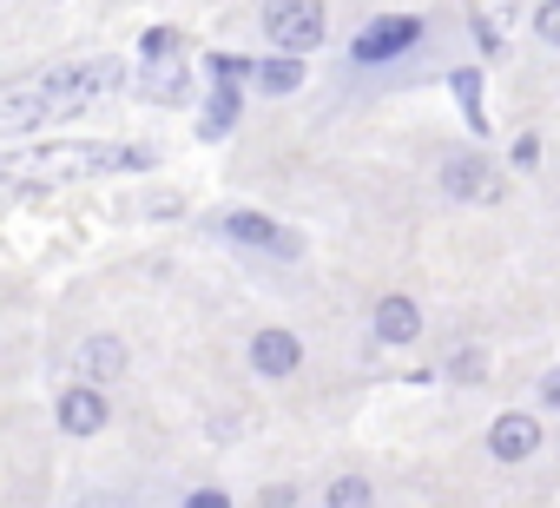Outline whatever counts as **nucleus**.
I'll list each match as a JSON object with an SVG mask.
<instances>
[{"label":"nucleus","mask_w":560,"mask_h":508,"mask_svg":"<svg viewBox=\"0 0 560 508\" xmlns=\"http://www.w3.org/2000/svg\"><path fill=\"white\" fill-rule=\"evenodd\" d=\"M119 86V67L113 60H80V67H54L40 73L27 93H8V126H40V119H67V113H86L93 100H106Z\"/></svg>","instance_id":"obj_1"},{"label":"nucleus","mask_w":560,"mask_h":508,"mask_svg":"<svg viewBox=\"0 0 560 508\" xmlns=\"http://www.w3.org/2000/svg\"><path fill=\"white\" fill-rule=\"evenodd\" d=\"M257 21H264V34H270L277 54H311V47H324V34H330L324 0H264Z\"/></svg>","instance_id":"obj_2"},{"label":"nucleus","mask_w":560,"mask_h":508,"mask_svg":"<svg viewBox=\"0 0 560 508\" xmlns=\"http://www.w3.org/2000/svg\"><path fill=\"white\" fill-rule=\"evenodd\" d=\"M422 34H429V27H422L416 14H383V21H370V27L350 41V60H357V67H383V60L409 54Z\"/></svg>","instance_id":"obj_3"},{"label":"nucleus","mask_w":560,"mask_h":508,"mask_svg":"<svg viewBox=\"0 0 560 508\" xmlns=\"http://www.w3.org/2000/svg\"><path fill=\"white\" fill-rule=\"evenodd\" d=\"M224 238L250 244V251H277V258H298V238L284 224H270L264 211H224Z\"/></svg>","instance_id":"obj_4"},{"label":"nucleus","mask_w":560,"mask_h":508,"mask_svg":"<svg viewBox=\"0 0 560 508\" xmlns=\"http://www.w3.org/2000/svg\"><path fill=\"white\" fill-rule=\"evenodd\" d=\"M442 192L462 198V205H488V198H501V178H494L488 159H448L442 165Z\"/></svg>","instance_id":"obj_5"},{"label":"nucleus","mask_w":560,"mask_h":508,"mask_svg":"<svg viewBox=\"0 0 560 508\" xmlns=\"http://www.w3.org/2000/svg\"><path fill=\"white\" fill-rule=\"evenodd\" d=\"M534 449H540V423L534 416H521V409L494 416V429H488V455L494 462H527Z\"/></svg>","instance_id":"obj_6"},{"label":"nucleus","mask_w":560,"mask_h":508,"mask_svg":"<svg viewBox=\"0 0 560 508\" xmlns=\"http://www.w3.org/2000/svg\"><path fill=\"white\" fill-rule=\"evenodd\" d=\"M298 363H304V344L291 331H257L250 337V370L257 377H298Z\"/></svg>","instance_id":"obj_7"},{"label":"nucleus","mask_w":560,"mask_h":508,"mask_svg":"<svg viewBox=\"0 0 560 508\" xmlns=\"http://www.w3.org/2000/svg\"><path fill=\"white\" fill-rule=\"evenodd\" d=\"M54 416H60L67 436H100V429H106V396H100V383H73Z\"/></svg>","instance_id":"obj_8"},{"label":"nucleus","mask_w":560,"mask_h":508,"mask_svg":"<svg viewBox=\"0 0 560 508\" xmlns=\"http://www.w3.org/2000/svg\"><path fill=\"white\" fill-rule=\"evenodd\" d=\"M370 324H376L383 344H416V337H422V311H416V298H383Z\"/></svg>","instance_id":"obj_9"},{"label":"nucleus","mask_w":560,"mask_h":508,"mask_svg":"<svg viewBox=\"0 0 560 508\" xmlns=\"http://www.w3.org/2000/svg\"><path fill=\"white\" fill-rule=\"evenodd\" d=\"M80 377H86V383L126 377V344H119V337H86V344H80Z\"/></svg>","instance_id":"obj_10"},{"label":"nucleus","mask_w":560,"mask_h":508,"mask_svg":"<svg viewBox=\"0 0 560 508\" xmlns=\"http://www.w3.org/2000/svg\"><path fill=\"white\" fill-rule=\"evenodd\" d=\"M250 80H257L264 93H277V100H284V93H298V86H304V60H298V54H277V60H257V67H250Z\"/></svg>","instance_id":"obj_11"},{"label":"nucleus","mask_w":560,"mask_h":508,"mask_svg":"<svg viewBox=\"0 0 560 508\" xmlns=\"http://www.w3.org/2000/svg\"><path fill=\"white\" fill-rule=\"evenodd\" d=\"M231 126H237V86H224V80H218V93H211V106H205L198 132H205V139H224Z\"/></svg>","instance_id":"obj_12"},{"label":"nucleus","mask_w":560,"mask_h":508,"mask_svg":"<svg viewBox=\"0 0 560 508\" xmlns=\"http://www.w3.org/2000/svg\"><path fill=\"white\" fill-rule=\"evenodd\" d=\"M139 86H145L152 100H178V93H185V73H178L172 60H152V73H145Z\"/></svg>","instance_id":"obj_13"},{"label":"nucleus","mask_w":560,"mask_h":508,"mask_svg":"<svg viewBox=\"0 0 560 508\" xmlns=\"http://www.w3.org/2000/svg\"><path fill=\"white\" fill-rule=\"evenodd\" d=\"M448 86H455V100H462V113H468V126L481 132V73H475V67H462V73H455Z\"/></svg>","instance_id":"obj_14"},{"label":"nucleus","mask_w":560,"mask_h":508,"mask_svg":"<svg viewBox=\"0 0 560 508\" xmlns=\"http://www.w3.org/2000/svg\"><path fill=\"white\" fill-rule=\"evenodd\" d=\"M330 508H370V482L363 475H337L330 482Z\"/></svg>","instance_id":"obj_15"},{"label":"nucleus","mask_w":560,"mask_h":508,"mask_svg":"<svg viewBox=\"0 0 560 508\" xmlns=\"http://www.w3.org/2000/svg\"><path fill=\"white\" fill-rule=\"evenodd\" d=\"M534 34L547 47H560V0H540V8H534Z\"/></svg>","instance_id":"obj_16"},{"label":"nucleus","mask_w":560,"mask_h":508,"mask_svg":"<svg viewBox=\"0 0 560 508\" xmlns=\"http://www.w3.org/2000/svg\"><path fill=\"white\" fill-rule=\"evenodd\" d=\"M250 73V60L244 54H211V80H224V86H237Z\"/></svg>","instance_id":"obj_17"},{"label":"nucleus","mask_w":560,"mask_h":508,"mask_svg":"<svg viewBox=\"0 0 560 508\" xmlns=\"http://www.w3.org/2000/svg\"><path fill=\"white\" fill-rule=\"evenodd\" d=\"M172 47H178V34H165V27H152V34H145V60H165Z\"/></svg>","instance_id":"obj_18"},{"label":"nucleus","mask_w":560,"mask_h":508,"mask_svg":"<svg viewBox=\"0 0 560 508\" xmlns=\"http://www.w3.org/2000/svg\"><path fill=\"white\" fill-rule=\"evenodd\" d=\"M540 396H547V409H560V370H553V377H540Z\"/></svg>","instance_id":"obj_19"},{"label":"nucleus","mask_w":560,"mask_h":508,"mask_svg":"<svg viewBox=\"0 0 560 508\" xmlns=\"http://www.w3.org/2000/svg\"><path fill=\"white\" fill-rule=\"evenodd\" d=\"M191 508H231V501H224L218 488H205V495H191Z\"/></svg>","instance_id":"obj_20"},{"label":"nucleus","mask_w":560,"mask_h":508,"mask_svg":"<svg viewBox=\"0 0 560 508\" xmlns=\"http://www.w3.org/2000/svg\"><path fill=\"white\" fill-rule=\"evenodd\" d=\"M185 508H191V501H185Z\"/></svg>","instance_id":"obj_21"}]
</instances>
